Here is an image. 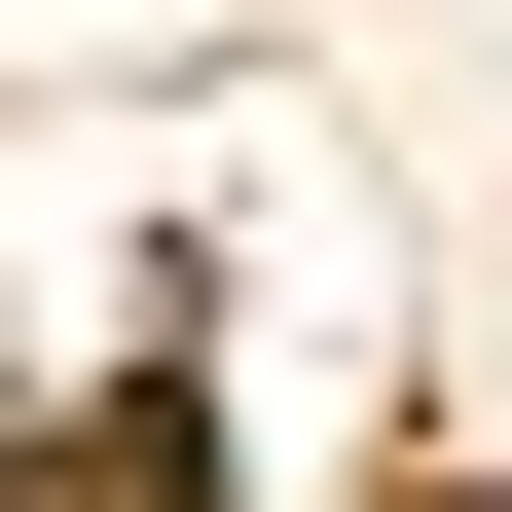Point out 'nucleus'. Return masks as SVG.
<instances>
[]
</instances>
